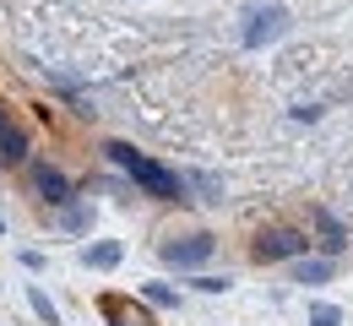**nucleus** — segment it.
<instances>
[{"mask_svg":"<svg viewBox=\"0 0 353 326\" xmlns=\"http://www.w3.org/2000/svg\"><path fill=\"white\" fill-rule=\"evenodd\" d=\"M294 278H299V283H326V278H332V261H299Z\"/></svg>","mask_w":353,"mask_h":326,"instance_id":"423d86ee","label":"nucleus"},{"mask_svg":"<svg viewBox=\"0 0 353 326\" xmlns=\"http://www.w3.org/2000/svg\"><path fill=\"white\" fill-rule=\"evenodd\" d=\"M109 158H114L147 196H158V201H174V196H179V174H174V169H163V163H152L147 152H136V147H125V141H109Z\"/></svg>","mask_w":353,"mask_h":326,"instance_id":"f257e3e1","label":"nucleus"},{"mask_svg":"<svg viewBox=\"0 0 353 326\" xmlns=\"http://www.w3.org/2000/svg\"><path fill=\"white\" fill-rule=\"evenodd\" d=\"M22 152H28V136H22V125H11V120L0 114V163H22Z\"/></svg>","mask_w":353,"mask_h":326,"instance_id":"39448f33","label":"nucleus"},{"mask_svg":"<svg viewBox=\"0 0 353 326\" xmlns=\"http://www.w3.org/2000/svg\"><path fill=\"white\" fill-rule=\"evenodd\" d=\"M299 250H310V239L294 229H272L256 239V261H283V256H299Z\"/></svg>","mask_w":353,"mask_h":326,"instance_id":"f03ea898","label":"nucleus"},{"mask_svg":"<svg viewBox=\"0 0 353 326\" xmlns=\"http://www.w3.org/2000/svg\"><path fill=\"white\" fill-rule=\"evenodd\" d=\"M120 261V245H92L88 250V267H114Z\"/></svg>","mask_w":353,"mask_h":326,"instance_id":"0eeeda50","label":"nucleus"},{"mask_svg":"<svg viewBox=\"0 0 353 326\" xmlns=\"http://www.w3.org/2000/svg\"><path fill=\"white\" fill-rule=\"evenodd\" d=\"M33 185L44 190L54 207H60V201H71V185H65V174H60V169H49V163H39V169H33Z\"/></svg>","mask_w":353,"mask_h":326,"instance_id":"20e7f679","label":"nucleus"},{"mask_svg":"<svg viewBox=\"0 0 353 326\" xmlns=\"http://www.w3.org/2000/svg\"><path fill=\"white\" fill-rule=\"evenodd\" d=\"M207 256H212V239H207V234H190V239L163 245V261H169V267H201Z\"/></svg>","mask_w":353,"mask_h":326,"instance_id":"7ed1b4c3","label":"nucleus"},{"mask_svg":"<svg viewBox=\"0 0 353 326\" xmlns=\"http://www.w3.org/2000/svg\"><path fill=\"white\" fill-rule=\"evenodd\" d=\"M310 326H337V310H332V305H315V310H310Z\"/></svg>","mask_w":353,"mask_h":326,"instance_id":"1a4fd4ad","label":"nucleus"},{"mask_svg":"<svg viewBox=\"0 0 353 326\" xmlns=\"http://www.w3.org/2000/svg\"><path fill=\"white\" fill-rule=\"evenodd\" d=\"M147 299H152V305H179V294L163 288V283H147Z\"/></svg>","mask_w":353,"mask_h":326,"instance_id":"6e6552de","label":"nucleus"},{"mask_svg":"<svg viewBox=\"0 0 353 326\" xmlns=\"http://www.w3.org/2000/svg\"><path fill=\"white\" fill-rule=\"evenodd\" d=\"M33 310H39V316H44V321H49V326H54V305H49L44 294H39V288H33Z\"/></svg>","mask_w":353,"mask_h":326,"instance_id":"9d476101","label":"nucleus"}]
</instances>
